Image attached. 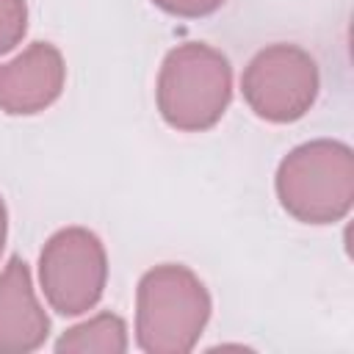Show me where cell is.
<instances>
[{
	"label": "cell",
	"mask_w": 354,
	"mask_h": 354,
	"mask_svg": "<svg viewBox=\"0 0 354 354\" xmlns=\"http://www.w3.org/2000/svg\"><path fill=\"white\" fill-rule=\"evenodd\" d=\"M210 318L205 282L180 263L149 268L136 290V343L147 354L191 351Z\"/></svg>",
	"instance_id": "cell-1"
},
{
	"label": "cell",
	"mask_w": 354,
	"mask_h": 354,
	"mask_svg": "<svg viewBox=\"0 0 354 354\" xmlns=\"http://www.w3.org/2000/svg\"><path fill=\"white\" fill-rule=\"evenodd\" d=\"M155 100L163 122L180 133L213 127L232 100V66L227 55L202 41L169 50L158 72Z\"/></svg>",
	"instance_id": "cell-2"
},
{
	"label": "cell",
	"mask_w": 354,
	"mask_h": 354,
	"mask_svg": "<svg viewBox=\"0 0 354 354\" xmlns=\"http://www.w3.org/2000/svg\"><path fill=\"white\" fill-rule=\"evenodd\" d=\"M279 205L304 224H335L354 202L351 147L315 138L290 149L277 169Z\"/></svg>",
	"instance_id": "cell-3"
},
{
	"label": "cell",
	"mask_w": 354,
	"mask_h": 354,
	"mask_svg": "<svg viewBox=\"0 0 354 354\" xmlns=\"http://www.w3.org/2000/svg\"><path fill=\"white\" fill-rule=\"evenodd\" d=\"M39 279L47 304L61 315L91 310L108 279L102 241L86 227L58 230L39 254Z\"/></svg>",
	"instance_id": "cell-4"
},
{
	"label": "cell",
	"mask_w": 354,
	"mask_h": 354,
	"mask_svg": "<svg viewBox=\"0 0 354 354\" xmlns=\"http://www.w3.org/2000/svg\"><path fill=\"white\" fill-rule=\"evenodd\" d=\"M318 83L315 58L296 44H271L260 50L241 77L246 105L274 124L301 119L318 97Z\"/></svg>",
	"instance_id": "cell-5"
},
{
	"label": "cell",
	"mask_w": 354,
	"mask_h": 354,
	"mask_svg": "<svg viewBox=\"0 0 354 354\" xmlns=\"http://www.w3.org/2000/svg\"><path fill=\"white\" fill-rule=\"evenodd\" d=\"M66 80L64 55L50 41H33L17 58L0 64V111L30 116L50 108Z\"/></svg>",
	"instance_id": "cell-6"
},
{
	"label": "cell",
	"mask_w": 354,
	"mask_h": 354,
	"mask_svg": "<svg viewBox=\"0 0 354 354\" xmlns=\"http://www.w3.org/2000/svg\"><path fill=\"white\" fill-rule=\"evenodd\" d=\"M50 335V318L41 310L28 263L11 257L0 274V354L36 351Z\"/></svg>",
	"instance_id": "cell-7"
},
{
	"label": "cell",
	"mask_w": 354,
	"mask_h": 354,
	"mask_svg": "<svg viewBox=\"0 0 354 354\" xmlns=\"http://www.w3.org/2000/svg\"><path fill=\"white\" fill-rule=\"evenodd\" d=\"M55 348L86 354V351H102V354H122L127 351V326L113 313H100L61 335Z\"/></svg>",
	"instance_id": "cell-8"
},
{
	"label": "cell",
	"mask_w": 354,
	"mask_h": 354,
	"mask_svg": "<svg viewBox=\"0 0 354 354\" xmlns=\"http://www.w3.org/2000/svg\"><path fill=\"white\" fill-rule=\"evenodd\" d=\"M28 30L25 0H0V53L14 50Z\"/></svg>",
	"instance_id": "cell-9"
},
{
	"label": "cell",
	"mask_w": 354,
	"mask_h": 354,
	"mask_svg": "<svg viewBox=\"0 0 354 354\" xmlns=\"http://www.w3.org/2000/svg\"><path fill=\"white\" fill-rule=\"evenodd\" d=\"M152 3L174 17H207L216 8H221L224 0H152Z\"/></svg>",
	"instance_id": "cell-10"
},
{
	"label": "cell",
	"mask_w": 354,
	"mask_h": 354,
	"mask_svg": "<svg viewBox=\"0 0 354 354\" xmlns=\"http://www.w3.org/2000/svg\"><path fill=\"white\" fill-rule=\"evenodd\" d=\"M6 230H8V213H6V202L0 196V254H3V246H6Z\"/></svg>",
	"instance_id": "cell-11"
}]
</instances>
